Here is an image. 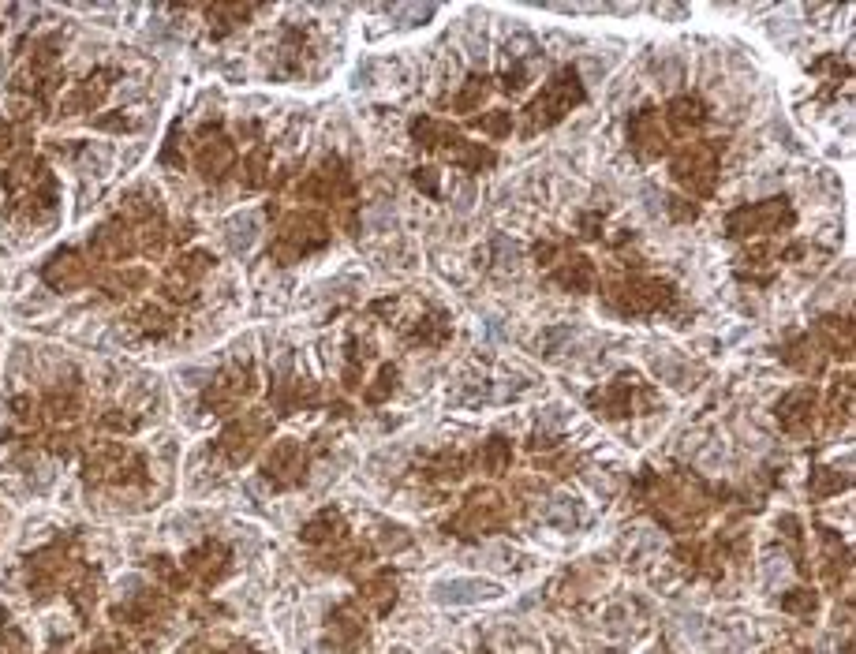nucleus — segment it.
Instances as JSON below:
<instances>
[{"mask_svg":"<svg viewBox=\"0 0 856 654\" xmlns=\"http://www.w3.org/2000/svg\"><path fill=\"white\" fill-rule=\"evenodd\" d=\"M42 277L45 285L57 288V292H75V288H83L90 281V266H86V258L79 251H60L42 266Z\"/></svg>","mask_w":856,"mask_h":654,"instance_id":"f257e3e1","label":"nucleus"},{"mask_svg":"<svg viewBox=\"0 0 856 654\" xmlns=\"http://www.w3.org/2000/svg\"><path fill=\"white\" fill-rule=\"evenodd\" d=\"M135 251H139V243L128 232V225H120V221H109V225H101L90 236V255L101 258V262H120V258H131Z\"/></svg>","mask_w":856,"mask_h":654,"instance_id":"f03ea898","label":"nucleus"},{"mask_svg":"<svg viewBox=\"0 0 856 654\" xmlns=\"http://www.w3.org/2000/svg\"><path fill=\"white\" fill-rule=\"evenodd\" d=\"M281 243L292 247V255H303V251H311L318 243H326V221L311 210H303V214H292L281 228Z\"/></svg>","mask_w":856,"mask_h":654,"instance_id":"7ed1b4c3","label":"nucleus"},{"mask_svg":"<svg viewBox=\"0 0 856 654\" xmlns=\"http://www.w3.org/2000/svg\"><path fill=\"white\" fill-rule=\"evenodd\" d=\"M195 165H199V172L206 176V180H221V176L236 165V150H232L229 139H210V143L199 146Z\"/></svg>","mask_w":856,"mask_h":654,"instance_id":"20e7f679","label":"nucleus"},{"mask_svg":"<svg viewBox=\"0 0 856 654\" xmlns=\"http://www.w3.org/2000/svg\"><path fill=\"white\" fill-rule=\"evenodd\" d=\"M266 434V419L262 415H247L240 419L236 427L225 434V449H229L232 460H247V456L255 453V441Z\"/></svg>","mask_w":856,"mask_h":654,"instance_id":"39448f33","label":"nucleus"},{"mask_svg":"<svg viewBox=\"0 0 856 654\" xmlns=\"http://www.w3.org/2000/svg\"><path fill=\"white\" fill-rule=\"evenodd\" d=\"M434 595H438V602H475V598H494V595H498V583L453 580V583H442Z\"/></svg>","mask_w":856,"mask_h":654,"instance_id":"423d86ee","label":"nucleus"},{"mask_svg":"<svg viewBox=\"0 0 856 654\" xmlns=\"http://www.w3.org/2000/svg\"><path fill=\"white\" fill-rule=\"evenodd\" d=\"M243 169H247V184L258 187L262 180H266V172H270V154H266V150L258 146V150H251V154H247Z\"/></svg>","mask_w":856,"mask_h":654,"instance_id":"0eeeda50","label":"nucleus"},{"mask_svg":"<svg viewBox=\"0 0 856 654\" xmlns=\"http://www.w3.org/2000/svg\"><path fill=\"white\" fill-rule=\"evenodd\" d=\"M139 322H143L146 333H165V329L172 326V322H169V314L161 311V307H143V314H139Z\"/></svg>","mask_w":856,"mask_h":654,"instance_id":"6e6552de","label":"nucleus"},{"mask_svg":"<svg viewBox=\"0 0 856 654\" xmlns=\"http://www.w3.org/2000/svg\"><path fill=\"white\" fill-rule=\"evenodd\" d=\"M0 654H27V643H23L19 628H4L0 632Z\"/></svg>","mask_w":856,"mask_h":654,"instance_id":"1a4fd4ad","label":"nucleus"},{"mask_svg":"<svg viewBox=\"0 0 856 654\" xmlns=\"http://www.w3.org/2000/svg\"><path fill=\"white\" fill-rule=\"evenodd\" d=\"M393 382H397V374H393V370H382V378L374 382V389H367V400H382L386 393H393Z\"/></svg>","mask_w":856,"mask_h":654,"instance_id":"9d476101","label":"nucleus"},{"mask_svg":"<svg viewBox=\"0 0 856 654\" xmlns=\"http://www.w3.org/2000/svg\"><path fill=\"white\" fill-rule=\"evenodd\" d=\"M12 124H8V120H4V116H0V154H8V150H12Z\"/></svg>","mask_w":856,"mask_h":654,"instance_id":"9b49d317","label":"nucleus"}]
</instances>
